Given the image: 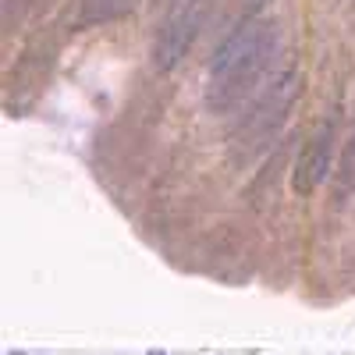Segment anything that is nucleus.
<instances>
[{
	"mask_svg": "<svg viewBox=\"0 0 355 355\" xmlns=\"http://www.w3.org/2000/svg\"><path fill=\"white\" fill-rule=\"evenodd\" d=\"M277 50V28L270 21H245L242 28L220 43L210 64V85H206V107L224 114L234 110L266 75Z\"/></svg>",
	"mask_w": 355,
	"mask_h": 355,
	"instance_id": "obj_1",
	"label": "nucleus"
},
{
	"mask_svg": "<svg viewBox=\"0 0 355 355\" xmlns=\"http://www.w3.org/2000/svg\"><path fill=\"white\" fill-rule=\"evenodd\" d=\"M202 15H206V0H174L171 4L157 33V43H153V64L160 71H171L185 57V50L192 46L199 25H202Z\"/></svg>",
	"mask_w": 355,
	"mask_h": 355,
	"instance_id": "obj_2",
	"label": "nucleus"
},
{
	"mask_svg": "<svg viewBox=\"0 0 355 355\" xmlns=\"http://www.w3.org/2000/svg\"><path fill=\"white\" fill-rule=\"evenodd\" d=\"M295 93H299V82H295V71H284L281 78L270 82V89L259 96V103L252 107V114L245 117V135L252 139V146H263L266 139H270L281 121H284V114L291 110V100Z\"/></svg>",
	"mask_w": 355,
	"mask_h": 355,
	"instance_id": "obj_3",
	"label": "nucleus"
},
{
	"mask_svg": "<svg viewBox=\"0 0 355 355\" xmlns=\"http://www.w3.org/2000/svg\"><path fill=\"white\" fill-rule=\"evenodd\" d=\"M331 153H334V125H323L316 135H313V142L306 146V153H302V160H299V171H295V182H291V189L299 192V196H309L323 178H327V171H331Z\"/></svg>",
	"mask_w": 355,
	"mask_h": 355,
	"instance_id": "obj_4",
	"label": "nucleus"
},
{
	"mask_svg": "<svg viewBox=\"0 0 355 355\" xmlns=\"http://www.w3.org/2000/svg\"><path fill=\"white\" fill-rule=\"evenodd\" d=\"M82 11H78V25H96V21H110V18H121L132 0H78Z\"/></svg>",
	"mask_w": 355,
	"mask_h": 355,
	"instance_id": "obj_5",
	"label": "nucleus"
},
{
	"mask_svg": "<svg viewBox=\"0 0 355 355\" xmlns=\"http://www.w3.org/2000/svg\"><path fill=\"white\" fill-rule=\"evenodd\" d=\"M355 192V132L348 135L345 150H341V160H338V171H334V196L345 199Z\"/></svg>",
	"mask_w": 355,
	"mask_h": 355,
	"instance_id": "obj_6",
	"label": "nucleus"
}]
</instances>
